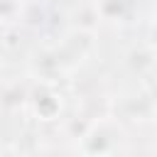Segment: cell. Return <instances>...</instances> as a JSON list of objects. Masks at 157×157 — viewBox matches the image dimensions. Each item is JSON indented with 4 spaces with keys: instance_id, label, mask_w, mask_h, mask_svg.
Listing matches in <instances>:
<instances>
[{
    "instance_id": "9",
    "label": "cell",
    "mask_w": 157,
    "mask_h": 157,
    "mask_svg": "<svg viewBox=\"0 0 157 157\" xmlns=\"http://www.w3.org/2000/svg\"><path fill=\"white\" fill-rule=\"evenodd\" d=\"M152 29L157 32V5H155V10H152Z\"/></svg>"
},
{
    "instance_id": "7",
    "label": "cell",
    "mask_w": 157,
    "mask_h": 157,
    "mask_svg": "<svg viewBox=\"0 0 157 157\" xmlns=\"http://www.w3.org/2000/svg\"><path fill=\"white\" fill-rule=\"evenodd\" d=\"M145 93L150 96V101H152V105L157 108V76H150V78L145 81Z\"/></svg>"
},
{
    "instance_id": "8",
    "label": "cell",
    "mask_w": 157,
    "mask_h": 157,
    "mask_svg": "<svg viewBox=\"0 0 157 157\" xmlns=\"http://www.w3.org/2000/svg\"><path fill=\"white\" fill-rule=\"evenodd\" d=\"M150 47H152V52H155V59H157V32L152 34V42H150Z\"/></svg>"
},
{
    "instance_id": "3",
    "label": "cell",
    "mask_w": 157,
    "mask_h": 157,
    "mask_svg": "<svg viewBox=\"0 0 157 157\" xmlns=\"http://www.w3.org/2000/svg\"><path fill=\"white\" fill-rule=\"evenodd\" d=\"M27 98H29V88L20 81H5L0 83V110L2 113H25L27 110Z\"/></svg>"
},
{
    "instance_id": "1",
    "label": "cell",
    "mask_w": 157,
    "mask_h": 157,
    "mask_svg": "<svg viewBox=\"0 0 157 157\" xmlns=\"http://www.w3.org/2000/svg\"><path fill=\"white\" fill-rule=\"evenodd\" d=\"M76 152L81 155H118L128 152V135L118 118L101 115L93 118L88 130L76 140Z\"/></svg>"
},
{
    "instance_id": "2",
    "label": "cell",
    "mask_w": 157,
    "mask_h": 157,
    "mask_svg": "<svg viewBox=\"0 0 157 157\" xmlns=\"http://www.w3.org/2000/svg\"><path fill=\"white\" fill-rule=\"evenodd\" d=\"M27 113L37 123H56L64 115V93L56 88V81L37 78L29 86Z\"/></svg>"
},
{
    "instance_id": "4",
    "label": "cell",
    "mask_w": 157,
    "mask_h": 157,
    "mask_svg": "<svg viewBox=\"0 0 157 157\" xmlns=\"http://www.w3.org/2000/svg\"><path fill=\"white\" fill-rule=\"evenodd\" d=\"M93 7L101 17V22L108 25H123L135 12V0H93Z\"/></svg>"
},
{
    "instance_id": "5",
    "label": "cell",
    "mask_w": 157,
    "mask_h": 157,
    "mask_svg": "<svg viewBox=\"0 0 157 157\" xmlns=\"http://www.w3.org/2000/svg\"><path fill=\"white\" fill-rule=\"evenodd\" d=\"M128 64H130V69L137 71V74H147V71H152V69L157 66V59H155L152 47L145 44V47H140V49H132V52L128 54Z\"/></svg>"
},
{
    "instance_id": "6",
    "label": "cell",
    "mask_w": 157,
    "mask_h": 157,
    "mask_svg": "<svg viewBox=\"0 0 157 157\" xmlns=\"http://www.w3.org/2000/svg\"><path fill=\"white\" fill-rule=\"evenodd\" d=\"M22 17L20 0H0V25H12Z\"/></svg>"
}]
</instances>
